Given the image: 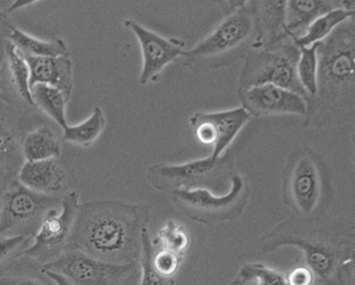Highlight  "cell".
<instances>
[{
    "mask_svg": "<svg viewBox=\"0 0 355 285\" xmlns=\"http://www.w3.org/2000/svg\"><path fill=\"white\" fill-rule=\"evenodd\" d=\"M304 253L315 285H354V223L331 216L303 218L293 215L261 239L263 253L282 247Z\"/></svg>",
    "mask_w": 355,
    "mask_h": 285,
    "instance_id": "1",
    "label": "cell"
},
{
    "mask_svg": "<svg viewBox=\"0 0 355 285\" xmlns=\"http://www.w3.org/2000/svg\"><path fill=\"white\" fill-rule=\"evenodd\" d=\"M150 213V205L119 200L80 203L67 250L107 264H140Z\"/></svg>",
    "mask_w": 355,
    "mask_h": 285,
    "instance_id": "2",
    "label": "cell"
},
{
    "mask_svg": "<svg viewBox=\"0 0 355 285\" xmlns=\"http://www.w3.org/2000/svg\"><path fill=\"white\" fill-rule=\"evenodd\" d=\"M317 91L306 98L302 128L329 130L352 123L355 114L354 17L319 43Z\"/></svg>",
    "mask_w": 355,
    "mask_h": 285,
    "instance_id": "3",
    "label": "cell"
},
{
    "mask_svg": "<svg viewBox=\"0 0 355 285\" xmlns=\"http://www.w3.org/2000/svg\"><path fill=\"white\" fill-rule=\"evenodd\" d=\"M282 197L295 216L317 218L327 215L334 190L325 160L313 148L301 146L289 155L284 170Z\"/></svg>",
    "mask_w": 355,
    "mask_h": 285,
    "instance_id": "4",
    "label": "cell"
},
{
    "mask_svg": "<svg viewBox=\"0 0 355 285\" xmlns=\"http://www.w3.org/2000/svg\"><path fill=\"white\" fill-rule=\"evenodd\" d=\"M233 11L207 37L184 51V65L194 73H208L247 56L255 40V19L249 1L232 3Z\"/></svg>",
    "mask_w": 355,
    "mask_h": 285,
    "instance_id": "5",
    "label": "cell"
},
{
    "mask_svg": "<svg viewBox=\"0 0 355 285\" xmlns=\"http://www.w3.org/2000/svg\"><path fill=\"white\" fill-rule=\"evenodd\" d=\"M236 173L235 154L227 151L217 159L208 156L180 165L155 164L148 167L146 179L153 188L164 193L180 189H207L212 193L225 188Z\"/></svg>",
    "mask_w": 355,
    "mask_h": 285,
    "instance_id": "6",
    "label": "cell"
},
{
    "mask_svg": "<svg viewBox=\"0 0 355 285\" xmlns=\"http://www.w3.org/2000/svg\"><path fill=\"white\" fill-rule=\"evenodd\" d=\"M231 182V190L224 196L215 195L207 189H180L170 193V197L182 215L196 223L214 225L233 221L245 214L252 188L248 178L238 172Z\"/></svg>",
    "mask_w": 355,
    "mask_h": 285,
    "instance_id": "7",
    "label": "cell"
},
{
    "mask_svg": "<svg viewBox=\"0 0 355 285\" xmlns=\"http://www.w3.org/2000/svg\"><path fill=\"white\" fill-rule=\"evenodd\" d=\"M300 49L293 37H286L269 49H251L245 57L239 76V90L275 85L307 98L297 80V64Z\"/></svg>",
    "mask_w": 355,
    "mask_h": 285,
    "instance_id": "8",
    "label": "cell"
},
{
    "mask_svg": "<svg viewBox=\"0 0 355 285\" xmlns=\"http://www.w3.org/2000/svg\"><path fill=\"white\" fill-rule=\"evenodd\" d=\"M62 196L35 193L12 180L3 198L0 236L33 239L47 214L60 207Z\"/></svg>",
    "mask_w": 355,
    "mask_h": 285,
    "instance_id": "9",
    "label": "cell"
},
{
    "mask_svg": "<svg viewBox=\"0 0 355 285\" xmlns=\"http://www.w3.org/2000/svg\"><path fill=\"white\" fill-rule=\"evenodd\" d=\"M79 205L77 191L72 190L64 193L60 207L47 214L24 255L43 266L58 260L69 249Z\"/></svg>",
    "mask_w": 355,
    "mask_h": 285,
    "instance_id": "10",
    "label": "cell"
},
{
    "mask_svg": "<svg viewBox=\"0 0 355 285\" xmlns=\"http://www.w3.org/2000/svg\"><path fill=\"white\" fill-rule=\"evenodd\" d=\"M43 268L63 275L74 285H139L140 282V264H107L74 250H67Z\"/></svg>",
    "mask_w": 355,
    "mask_h": 285,
    "instance_id": "11",
    "label": "cell"
},
{
    "mask_svg": "<svg viewBox=\"0 0 355 285\" xmlns=\"http://www.w3.org/2000/svg\"><path fill=\"white\" fill-rule=\"evenodd\" d=\"M251 119L243 107H237L223 112H196L190 116L189 124L196 139L210 146V157L217 159L227 152Z\"/></svg>",
    "mask_w": 355,
    "mask_h": 285,
    "instance_id": "12",
    "label": "cell"
},
{
    "mask_svg": "<svg viewBox=\"0 0 355 285\" xmlns=\"http://www.w3.org/2000/svg\"><path fill=\"white\" fill-rule=\"evenodd\" d=\"M124 26L136 35L140 45L142 69L139 84L142 86L154 83L168 64L184 56L186 43L182 40L162 37L134 19H125Z\"/></svg>",
    "mask_w": 355,
    "mask_h": 285,
    "instance_id": "13",
    "label": "cell"
},
{
    "mask_svg": "<svg viewBox=\"0 0 355 285\" xmlns=\"http://www.w3.org/2000/svg\"><path fill=\"white\" fill-rule=\"evenodd\" d=\"M39 114H28L0 102V170L17 179L24 165L23 141Z\"/></svg>",
    "mask_w": 355,
    "mask_h": 285,
    "instance_id": "14",
    "label": "cell"
},
{
    "mask_svg": "<svg viewBox=\"0 0 355 285\" xmlns=\"http://www.w3.org/2000/svg\"><path fill=\"white\" fill-rule=\"evenodd\" d=\"M237 94L241 107L252 118L285 114L304 118L306 114V98L275 85L238 89Z\"/></svg>",
    "mask_w": 355,
    "mask_h": 285,
    "instance_id": "15",
    "label": "cell"
},
{
    "mask_svg": "<svg viewBox=\"0 0 355 285\" xmlns=\"http://www.w3.org/2000/svg\"><path fill=\"white\" fill-rule=\"evenodd\" d=\"M0 102L28 114H40L31 95L25 59L10 42L0 65Z\"/></svg>",
    "mask_w": 355,
    "mask_h": 285,
    "instance_id": "16",
    "label": "cell"
},
{
    "mask_svg": "<svg viewBox=\"0 0 355 285\" xmlns=\"http://www.w3.org/2000/svg\"><path fill=\"white\" fill-rule=\"evenodd\" d=\"M255 19V40L251 49H269L289 37L286 29V1L250 0Z\"/></svg>",
    "mask_w": 355,
    "mask_h": 285,
    "instance_id": "17",
    "label": "cell"
},
{
    "mask_svg": "<svg viewBox=\"0 0 355 285\" xmlns=\"http://www.w3.org/2000/svg\"><path fill=\"white\" fill-rule=\"evenodd\" d=\"M23 57L29 71L31 89L35 85L53 87L60 90L67 100H71L74 88L73 62L71 56L57 58Z\"/></svg>",
    "mask_w": 355,
    "mask_h": 285,
    "instance_id": "18",
    "label": "cell"
},
{
    "mask_svg": "<svg viewBox=\"0 0 355 285\" xmlns=\"http://www.w3.org/2000/svg\"><path fill=\"white\" fill-rule=\"evenodd\" d=\"M28 189L47 196H61L67 182V172L58 159L25 162L17 176Z\"/></svg>",
    "mask_w": 355,
    "mask_h": 285,
    "instance_id": "19",
    "label": "cell"
},
{
    "mask_svg": "<svg viewBox=\"0 0 355 285\" xmlns=\"http://www.w3.org/2000/svg\"><path fill=\"white\" fill-rule=\"evenodd\" d=\"M355 3L350 0H289L286 1V29L293 39L301 37L307 27L318 17L337 9L354 11Z\"/></svg>",
    "mask_w": 355,
    "mask_h": 285,
    "instance_id": "20",
    "label": "cell"
},
{
    "mask_svg": "<svg viewBox=\"0 0 355 285\" xmlns=\"http://www.w3.org/2000/svg\"><path fill=\"white\" fill-rule=\"evenodd\" d=\"M9 41L23 56L40 58L69 56V46L61 37L51 40L39 39L25 33L15 25L10 33Z\"/></svg>",
    "mask_w": 355,
    "mask_h": 285,
    "instance_id": "21",
    "label": "cell"
},
{
    "mask_svg": "<svg viewBox=\"0 0 355 285\" xmlns=\"http://www.w3.org/2000/svg\"><path fill=\"white\" fill-rule=\"evenodd\" d=\"M25 162L58 159L62 153L61 139L49 126H40L26 135L23 141Z\"/></svg>",
    "mask_w": 355,
    "mask_h": 285,
    "instance_id": "22",
    "label": "cell"
},
{
    "mask_svg": "<svg viewBox=\"0 0 355 285\" xmlns=\"http://www.w3.org/2000/svg\"><path fill=\"white\" fill-rule=\"evenodd\" d=\"M0 285H55L43 265L21 255L0 274Z\"/></svg>",
    "mask_w": 355,
    "mask_h": 285,
    "instance_id": "23",
    "label": "cell"
},
{
    "mask_svg": "<svg viewBox=\"0 0 355 285\" xmlns=\"http://www.w3.org/2000/svg\"><path fill=\"white\" fill-rule=\"evenodd\" d=\"M353 17L354 11H350L345 8H337L313 21L307 27L305 33L301 37L293 39V41L299 49L322 42L323 40L327 39L339 25Z\"/></svg>",
    "mask_w": 355,
    "mask_h": 285,
    "instance_id": "24",
    "label": "cell"
},
{
    "mask_svg": "<svg viewBox=\"0 0 355 285\" xmlns=\"http://www.w3.org/2000/svg\"><path fill=\"white\" fill-rule=\"evenodd\" d=\"M33 103L40 112L46 114L55 123L64 130L67 124V105L69 102L58 89L45 85H35L31 88Z\"/></svg>",
    "mask_w": 355,
    "mask_h": 285,
    "instance_id": "25",
    "label": "cell"
},
{
    "mask_svg": "<svg viewBox=\"0 0 355 285\" xmlns=\"http://www.w3.org/2000/svg\"><path fill=\"white\" fill-rule=\"evenodd\" d=\"M106 116L99 106L93 108L88 119L76 126H67L63 130L62 140L81 148H90L104 132Z\"/></svg>",
    "mask_w": 355,
    "mask_h": 285,
    "instance_id": "26",
    "label": "cell"
},
{
    "mask_svg": "<svg viewBox=\"0 0 355 285\" xmlns=\"http://www.w3.org/2000/svg\"><path fill=\"white\" fill-rule=\"evenodd\" d=\"M319 43L309 47H300V55L297 64V80L300 83L307 98L314 96L317 91V73H318Z\"/></svg>",
    "mask_w": 355,
    "mask_h": 285,
    "instance_id": "27",
    "label": "cell"
},
{
    "mask_svg": "<svg viewBox=\"0 0 355 285\" xmlns=\"http://www.w3.org/2000/svg\"><path fill=\"white\" fill-rule=\"evenodd\" d=\"M234 285H287L286 276L259 263L243 265Z\"/></svg>",
    "mask_w": 355,
    "mask_h": 285,
    "instance_id": "28",
    "label": "cell"
},
{
    "mask_svg": "<svg viewBox=\"0 0 355 285\" xmlns=\"http://www.w3.org/2000/svg\"><path fill=\"white\" fill-rule=\"evenodd\" d=\"M154 243L150 239L148 229L142 232V252L140 259V282L139 285H175L173 279L164 278L154 266Z\"/></svg>",
    "mask_w": 355,
    "mask_h": 285,
    "instance_id": "29",
    "label": "cell"
},
{
    "mask_svg": "<svg viewBox=\"0 0 355 285\" xmlns=\"http://www.w3.org/2000/svg\"><path fill=\"white\" fill-rule=\"evenodd\" d=\"M162 243V249L171 251L184 257V251L189 246V235L187 231L176 221H168L158 232L157 241Z\"/></svg>",
    "mask_w": 355,
    "mask_h": 285,
    "instance_id": "30",
    "label": "cell"
},
{
    "mask_svg": "<svg viewBox=\"0 0 355 285\" xmlns=\"http://www.w3.org/2000/svg\"><path fill=\"white\" fill-rule=\"evenodd\" d=\"M31 243L33 239L31 237L0 236V274H3L12 263L24 255Z\"/></svg>",
    "mask_w": 355,
    "mask_h": 285,
    "instance_id": "31",
    "label": "cell"
},
{
    "mask_svg": "<svg viewBox=\"0 0 355 285\" xmlns=\"http://www.w3.org/2000/svg\"><path fill=\"white\" fill-rule=\"evenodd\" d=\"M182 261V255L162 249L158 252H155L153 262L155 268L162 277L172 278L180 269Z\"/></svg>",
    "mask_w": 355,
    "mask_h": 285,
    "instance_id": "32",
    "label": "cell"
},
{
    "mask_svg": "<svg viewBox=\"0 0 355 285\" xmlns=\"http://www.w3.org/2000/svg\"><path fill=\"white\" fill-rule=\"evenodd\" d=\"M13 26L11 19L6 15L5 12L0 10V65L5 60L8 44L10 42V33Z\"/></svg>",
    "mask_w": 355,
    "mask_h": 285,
    "instance_id": "33",
    "label": "cell"
},
{
    "mask_svg": "<svg viewBox=\"0 0 355 285\" xmlns=\"http://www.w3.org/2000/svg\"><path fill=\"white\" fill-rule=\"evenodd\" d=\"M287 285H315L314 275L306 266L295 267L286 275Z\"/></svg>",
    "mask_w": 355,
    "mask_h": 285,
    "instance_id": "34",
    "label": "cell"
},
{
    "mask_svg": "<svg viewBox=\"0 0 355 285\" xmlns=\"http://www.w3.org/2000/svg\"><path fill=\"white\" fill-rule=\"evenodd\" d=\"M12 180L8 174L0 170V211H1V205H3V198L5 195L8 186L11 183Z\"/></svg>",
    "mask_w": 355,
    "mask_h": 285,
    "instance_id": "35",
    "label": "cell"
},
{
    "mask_svg": "<svg viewBox=\"0 0 355 285\" xmlns=\"http://www.w3.org/2000/svg\"><path fill=\"white\" fill-rule=\"evenodd\" d=\"M47 275L51 277V280L55 283V285H74L73 284L67 277L63 276V275L59 274V273H55V271L46 270Z\"/></svg>",
    "mask_w": 355,
    "mask_h": 285,
    "instance_id": "36",
    "label": "cell"
},
{
    "mask_svg": "<svg viewBox=\"0 0 355 285\" xmlns=\"http://www.w3.org/2000/svg\"><path fill=\"white\" fill-rule=\"evenodd\" d=\"M230 285H234L233 283H230Z\"/></svg>",
    "mask_w": 355,
    "mask_h": 285,
    "instance_id": "37",
    "label": "cell"
}]
</instances>
